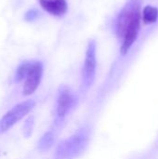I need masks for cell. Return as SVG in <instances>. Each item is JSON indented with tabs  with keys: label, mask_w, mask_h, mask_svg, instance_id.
<instances>
[{
	"label": "cell",
	"mask_w": 158,
	"mask_h": 159,
	"mask_svg": "<svg viewBox=\"0 0 158 159\" xmlns=\"http://www.w3.org/2000/svg\"><path fill=\"white\" fill-rule=\"evenodd\" d=\"M88 132L84 129L62 141L57 147L56 158L73 159L80 155L88 145Z\"/></svg>",
	"instance_id": "1"
},
{
	"label": "cell",
	"mask_w": 158,
	"mask_h": 159,
	"mask_svg": "<svg viewBox=\"0 0 158 159\" xmlns=\"http://www.w3.org/2000/svg\"><path fill=\"white\" fill-rule=\"evenodd\" d=\"M141 5L142 0H129L121 9L115 20V33L118 38L123 39L132 20L141 14Z\"/></svg>",
	"instance_id": "2"
},
{
	"label": "cell",
	"mask_w": 158,
	"mask_h": 159,
	"mask_svg": "<svg viewBox=\"0 0 158 159\" xmlns=\"http://www.w3.org/2000/svg\"><path fill=\"white\" fill-rule=\"evenodd\" d=\"M35 106V102L33 100H28L20 102L10 109L1 119H0V133L7 131L19 120L29 114Z\"/></svg>",
	"instance_id": "3"
},
{
	"label": "cell",
	"mask_w": 158,
	"mask_h": 159,
	"mask_svg": "<svg viewBox=\"0 0 158 159\" xmlns=\"http://www.w3.org/2000/svg\"><path fill=\"white\" fill-rule=\"evenodd\" d=\"M96 68H97V44L94 39H91L87 48L86 58L82 71V79L85 88H89L96 76Z\"/></svg>",
	"instance_id": "4"
},
{
	"label": "cell",
	"mask_w": 158,
	"mask_h": 159,
	"mask_svg": "<svg viewBox=\"0 0 158 159\" xmlns=\"http://www.w3.org/2000/svg\"><path fill=\"white\" fill-rule=\"evenodd\" d=\"M75 104V97L66 86H61L58 92L56 114L59 119H62Z\"/></svg>",
	"instance_id": "5"
},
{
	"label": "cell",
	"mask_w": 158,
	"mask_h": 159,
	"mask_svg": "<svg viewBox=\"0 0 158 159\" xmlns=\"http://www.w3.org/2000/svg\"><path fill=\"white\" fill-rule=\"evenodd\" d=\"M43 75V64L40 61H34L31 69L25 78L23 85V95L28 96L33 94L38 88Z\"/></svg>",
	"instance_id": "6"
},
{
	"label": "cell",
	"mask_w": 158,
	"mask_h": 159,
	"mask_svg": "<svg viewBox=\"0 0 158 159\" xmlns=\"http://www.w3.org/2000/svg\"><path fill=\"white\" fill-rule=\"evenodd\" d=\"M40 6L50 15L61 17L65 15L68 9L66 0H38Z\"/></svg>",
	"instance_id": "7"
},
{
	"label": "cell",
	"mask_w": 158,
	"mask_h": 159,
	"mask_svg": "<svg viewBox=\"0 0 158 159\" xmlns=\"http://www.w3.org/2000/svg\"><path fill=\"white\" fill-rule=\"evenodd\" d=\"M158 19V8L153 6H146L142 10V20L145 24L155 23Z\"/></svg>",
	"instance_id": "8"
},
{
	"label": "cell",
	"mask_w": 158,
	"mask_h": 159,
	"mask_svg": "<svg viewBox=\"0 0 158 159\" xmlns=\"http://www.w3.org/2000/svg\"><path fill=\"white\" fill-rule=\"evenodd\" d=\"M54 143V134L50 131L45 133L38 143V149L42 152L47 151Z\"/></svg>",
	"instance_id": "9"
},
{
	"label": "cell",
	"mask_w": 158,
	"mask_h": 159,
	"mask_svg": "<svg viewBox=\"0 0 158 159\" xmlns=\"http://www.w3.org/2000/svg\"><path fill=\"white\" fill-rule=\"evenodd\" d=\"M32 64H33L32 61H23L22 63H20V65L18 67V69L16 71V75H15V79L17 82H20L26 78V76L31 69Z\"/></svg>",
	"instance_id": "10"
},
{
	"label": "cell",
	"mask_w": 158,
	"mask_h": 159,
	"mask_svg": "<svg viewBox=\"0 0 158 159\" xmlns=\"http://www.w3.org/2000/svg\"><path fill=\"white\" fill-rule=\"evenodd\" d=\"M33 126H34V119H33V117H30L27 119V121L25 122L24 127H23V131H24L25 137H29L31 135Z\"/></svg>",
	"instance_id": "11"
},
{
	"label": "cell",
	"mask_w": 158,
	"mask_h": 159,
	"mask_svg": "<svg viewBox=\"0 0 158 159\" xmlns=\"http://www.w3.org/2000/svg\"><path fill=\"white\" fill-rule=\"evenodd\" d=\"M38 16H39L38 10H36V9H31V10H29L25 14V20H28V21H33V20H36Z\"/></svg>",
	"instance_id": "12"
}]
</instances>
